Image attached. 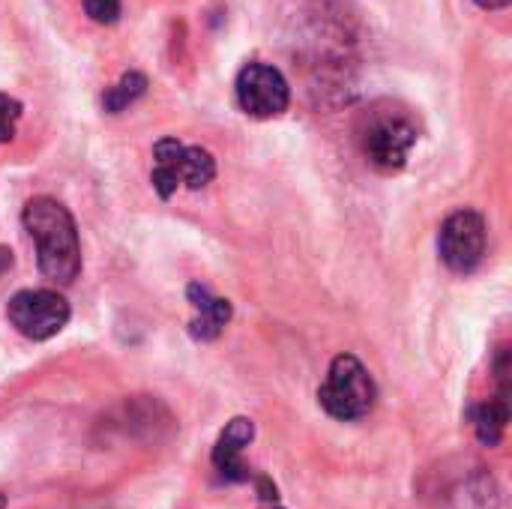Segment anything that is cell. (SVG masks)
I'll return each instance as SVG.
<instances>
[{
  "mask_svg": "<svg viewBox=\"0 0 512 509\" xmlns=\"http://www.w3.org/2000/svg\"><path fill=\"white\" fill-rule=\"evenodd\" d=\"M237 105L258 120L279 117L291 102V87L285 75L270 63H246L237 75Z\"/></svg>",
  "mask_w": 512,
  "mask_h": 509,
  "instance_id": "cell-7",
  "label": "cell"
},
{
  "mask_svg": "<svg viewBox=\"0 0 512 509\" xmlns=\"http://www.w3.org/2000/svg\"><path fill=\"white\" fill-rule=\"evenodd\" d=\"M186 294H189V303L195 309V321L189 324V333L198 342H213L225 330V324L231 321V315H234L231 312V303L222 300V297H213L210 288L201 285V282H192Z\"/></svg>",
  "mask_w": 512,
  "mask_h": 509,
  "instance_id": "cell-9",
  "label": "cell"
},
{
  "mask_svg": "<svg viewBox=\"0 0 512 509\" xmlns=\"http://www.w3.org/2000/svg\"><path fill=\"white\" fill-rule=\"evenodd\" d=\"M0 509H6V495H0Z\"/></svg>",
  "mask_w": 512,
  "mask_h": 509,
  "instance_id": "cell-16",
  "label": "cell"
},
{
  "mask_svg": "<svg viewBox=\"0 0 512 509\" xmlns=\"http://www.w3.org/2000/svg\"><path fill=\"white\" fill-rule=\"evenodd\" d=\"M507 420H510L507 399H489V402H483L474 411V432H477L480 444H486V447L501 444L504 429H507Z\"/></svg>",
  "mask_w": 512,
  "mask_h": 509,
  "instance_id": "cell-10",
  "label": "cell"
},
{
  "mask_svg": "<svg viewBox=\"0 0 512 509\" xmlns=\"http://www.w3.org/2000/svg\"><path fill=\"white\" fill-rule=\"evenodd\" d=\"M144 93H147V75H141V72H126L114 87L105 90L102 105H105V111L120 114V111H126L135 99H141Z\"/></svg>",
  "mask_w": 512,
  "mask_h": 509,
  "instance_id": "cell-11",
  "label": "cell"
},
{
  "mask_svg": "<svg viewBox=\"0 0 512 509\" xmlns=\"http://www.w3.org/2000/svg\"><path fill=\"white\" fill-rule=\"evenodd\" d=\"M417 144V126L405 114H375L363 132V153L378 171H399Z\"/></svg>",
  "mask_w": 512,
  "mask_h": 509,
  "instance_id": "cell-5",
  "label": "cell"
},
{
  "mask_svg": "<svg viewBox=\"0 0 512 509\" xmlns=\"http://www.w3.org/2000/svg\"><path fill=\"white\" fill-rule=\"evenodd\" d=\"M252 438H255V423L246 420V417H234V420L225 426V432L219 435V441H216V447H213V468H216L225 480H231V483H246V480L252 477L249 468H246V462H243V450L252 444Z\"/></svg>",
  "mask_w": 512,
  "mask_h": 509,
  "instance_id": "cell-8",
  "label": "cell"
},
{
  "mask_svg": "<svg viewBox=\"0 0 512 509\" xmlns=\"http://www.w3.org/2000/svg\"><path fill=\"white\" fill-rule=\"evenodd\" d=\"M69 303L57 294V291H18L9 306H6V318L9 324L33 342H45L51 336H57L66 324H69Z\"/></svg>",
  "mask_w": 512,
  "mask_h": 509,
  "instance_id": "cell-4",
  "label": "cell"
},
{
  "mask_svg": "<svg viewBox=\"0 0 512 509\" xmlns=\"http://www.w3.org/2000/svg\"><path fill=\"white\" fill-rule=\"evenodd\" d=\"M21 102L18 99H12V96H6V93H0V144H6V141H12V135H15V126H18V120H21Z\"/></svg>",
  "mask_w": 512,
  "mask_h": 509,
  "instance_id": "cell-12",
  "label": "cell"
},
{
  "mask_svg": "<svg viewBox=\"0 0 512 509\" xmlns=\"http://www.w3.org/2000/svg\"><path fill=\"white\" fill-rule=\"evenodd\" d=\"M438 249L453 273H474L486 255V219L477 210H456L441 225Z\"/></svg>",
  "mask_w": 512,
  "mask_h": 509,
  "instance_id": "cell-6",
  "label": "cell"
},
{
  "mask_svg": "<svg viewBox=\"0 0 512 509\" xmlns=\"http://www.w3.org/2000/svg\"><path fill=\"white\" fill-rule=\"evenodd\" d=\"M21 222L36 243L42 276L57 285H72L81 273V240L72 213L60 201L39 195L24 204Z\"/></svg>",
  "mask_w": 512,
  "mask_h": 509,
  "instance_id": "cell-1",
  "label": "cell"
},
{
  "mask_svg": "<svg viewBox=\"0 0 512 509\" xmlns=\"http://www.w3.org/2000/svg\"><path fill=\"white\" fill-rule=\"evenodd\" d=\"M477 6H483V9H504V6H510V0H474Z\"/></svg>",
  "mask_w": 512,
  "mask_h": 509,
  "instance_id": "cell-15",
  "label": "cell"
},
{
  "mask_svg": "<svg viewBox=\"0 0 512 509\" xmlns=\"http://www.w3.org/2000/svg\"><path fill=\"white\" fill-rule=\"evenodd\" d=\"M273 509H282V507H273Z\"/></svg>",
  "mask_w": 512,
  "mask_h": 509,
  "instance_id": "cell-17",
  "label": "cell"
},
{
  "mask_svg": "<svg viewBox=\"0 0 512 509\" xmlns=\"http://www.w3.org/2000/svg\"><path fill=\"white\" fill-rule=\"evenodd\" d=\"M318 399L330 417L351 423V420L366 417L375 408L378 390H375L372 375L354 354H339L330 363V372H327L324 387L318 390Z\"/></svg>",
  "mask_w": 512,
  "mask_h": 509,
  "instance_id": "cell-2",
  "label": "cell"
},
{
  "mask_svg": "<svg viewBox=\"0 0 512 509\" xmlns=\"http://www.w3.org/2000/svg\"><path fill=\"white\" fill-rule=\"evenodd\" d=\"M258 489H261V498H264V501H273V504L279 501V495H276V486H273L267 477H261V480H258Z\"/></svg>",
  "mask_w": 512,
  "mask_h": 509,
  "instance_id": "cell-14",
  "label": "cell"
},
{
  "mask_svg": "<svg viewBox=\"0 0 512 509\" xmlns=\"http://www.w3.org/2000/svg\"><path fill=\"white\" fill-rule=\"evenodd\" d=\"M216 177V162L204 147H189L177 138H162L153 147L150 183L159 198H171L177 186L204 189Z\"/></svg>",
  "mask_w": 512,
  "mask_h": 509,
  "instance_id": "cell-3",
  "label": "cell"
},
{
  "mask_svg": "<svg viewBox=\"0 0 512 509\" xmlns=\"http://www.w3.org/2000/svg\"><path fill=\"white\" fill-rule=\"evenodd\" d=\"M84 12L96 24H114L120 18V0H84Z\"/></svg>",
  "mask_w": 512,
  "mask_h": 509,
  "instance_id": "cell-13",
  "label": "cell"
}]
</instances>
